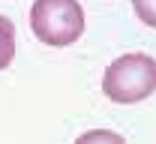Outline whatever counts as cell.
I'll return each mask as SVG.
<instances>
[{
	"mask_svg": "<svg viewBox=\"0 0 156 144\" xmlns=\"http://www.w3.org/2000/svg\"><path fill=\"white\" fill-rule=\"evenodd\" d=\"M102 93L117 105L144 102L156 93V60L141 51L120 54L102 75Z\"/></svg>",
	"mask_w": 156,
	"mask_h": 144,
	"instance_id": "6da1fadb",
	"label": "cell"
},
{
	"mask_svg": "<svg viewBox=\"0 0 156 144\" xmlns=\"http://www.w3.org/2000/svg\"><path fill=\"white\" fill-rule=\"evenodd\" d=\"M30 27L39 42L66 48L84 33V9L78 0H33Z\"/></svg>",
	"mask_w": 156,
	"mask_h": 144,
	"instance_id": "7a4b0ae2",
	"label": "cell"
},
{
	"mask_svg": "<svg viewBox=\"0 0 156 144\" xmlns=\"http://www.w3.org/2000/svg\"><path fill=\"white\" fill-rule=\"evenodd\" d=\"M15 57V24L0 15V69H6Z\"/></svg>",
	"mask_w": 156,
	"mask_h": 144,
	"instance_id": "3957f363",
	"label": "cell"
},
{
	"mask_svg": "<svg viewBox=\"0 0 156 144\" xmlns=\"http://www.w3.org/2000/svg\"><path fill=\"white\" fill-rule=\"evenodd\" d=\"M132 9L147 27L156 30V0H132Z\"/></svg>",
	"mask_w": 156,
	"mask_h": 144,
	"instance_id": "277c9868",
	"label": "cell"
},
{
	"mask_svg": "<svg viewBox=\"0 0 156 144\" xmlns=\"http://www.w3.org/2000/svg\"><path fill=\"white\" fill-rule=\"evenodd\" d=\"M78 141H123V135L108 132V129H93V132H84Z\"/></svg>",
	"mask_w": 156,
	"mask_h": 144,
	"instance_id": "5b68a950",
	"label": "cell"
}]
</instances>
